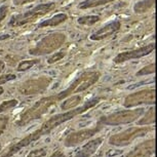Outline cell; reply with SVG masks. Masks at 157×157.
Masks as SVG:
<instances>
[{
    "instance_id": "6da1fadb",
    "label": "cell",
    "mask_w": 157,
    "mask_h": 157,
    "mask_svg": "<svg viewBox=\"0 0 157 157\" xmlns=\"http://www.w3.org/2000/svg\"><path fill=\"white\" fill-rule=\"evenodd\" d=\"M99 77L100 74L98 72L82 73L66 90H62L56 94H52V96L42 98L39 101H37L32 107L27 109L25 112H23L17 121V125L25 126L35 119H39L44 114L47 113V111L50 108L57 105L58 102L63 101L66 98H69V96H72L74 94L86 90L88 87H90L91 85L96 83Z\"/></svg>"
},
{
    "instance_id": "7c38bea8",
    "label": "cell",
    "mask_w": 157,
    "mask_h": 157,
    "mask_svg": "<svg viewBox=\"0 0 157 157\" xmlns=\"http://www.w3.org/2000/svg\"><path fill=\"white\" fill-rule=\"evenodd\" d=\"M154 122H155V109L153 107L148 112H146V114L140 121H138V124L139 125H149V124Z\"/></svg>"
},
{
    "instance_id": "5bb4252c",
    "label": "cell",
    "mask_w": 157,
    "mask_h": 157,
    "mask_svg": "<svg viewBox=\"0 0 157 157\" xmlns=\"http://www.w3.org/2000/svg\"><path fill=\"white\" fill-rule=\"evenodd\" d=\"M46 155V149H36L32 150L27 157H44Z\"/></svg>"
},
{
    "instance_id": "7402d4cb",
    "label": "cell",
    "mask_w": 157,
    "mask_h": 157,
    "mask_svg": "<svg viewBox=\"0 0 157 157\" xmlns=\"http://www.w3.org/2000/svg\"><path fill=\"white\" fill-rule=\"evenodd\" d=\"M3 91H4V90H3V88H2V87H0V96H1V94H3Z\"/></svg>"
},
{
    "instance_id": "9c48e42d",
    "label": "cell",
    "mask_w": 157,
    "mask_h": 157,
    "mask_svg": "<svg viewBox=\"0 0 157 157\" xmlns=\"http://www.w3.org/2000/svg\"><path fill=\"white\" fill-rule=\"evenodd\" d=\"M153 49H154V44H151V45L145 46V47H143V48L134 50V52L120 54L119 56H117V57L114 59V62H116V63H121V62H124L126 60H130V59H137V58L144 57V56H146V55L149 54V52H152Z\"/></svg>"
},
{
    "instance_id": "ac0fdd59",
    "label": "cell",
    "mask_w": 157,
    "mask_h": 157,
    "mask_svg": "<svg viewBox=\"0 0 157 157\" xmlns=\"http://www.w3.org/2000/svg\"><path fill=\"white\" fill-rule=\"evenodd\" d=\"M16 79V75H11V74H8V75H3L0 77V85L5 83V82L10 81V80H13Z\"/></svg>"
},
{
    "instance_id": "7a4b0ae2",
    "label": "cell",
    "mask_w": 157,
    "mask_h": 157,
    "mask_svg": "<svg viewBox=\"0 0 157 157\" xmlns=\"http://www.w3.org/2000/svg\"><path fill=\"white\" fill-rule=\"evenodd\" d=\"M101 100H102L101 97H96V98H94V99L87 101L86 103H84L80 107L75 108V109H73V110H69L68 112H64V113L54 115V116L50 117L49 119L44 121L38 129H36L33 132H31V134H29L28 136H26V137L22 139L20 142H17V143L13 145L4 154H2L1 157H11L16 153L19 152L20 150H22L23 148L27 147L28 145H30L31 143H33L35 141L39 140L41 137H44V136L50 134L56 127H58L59 125H61V124L67 122L68 120H71L72 118L77 116V115L82 114L83 112L87 111L88 109L94 107V106L100 103Z\"/></svg>"
},
{
    "instance_id": "d6986e66",
    "label": "cell",
    "mask_w": 157,
    "mask_h": 157,
    "mask_svg": "<svg viewBox=\"0 0 157 157\" xmlns=\"http://www.w3.org/2000/svg\"><path fill=\"white\" fill-rule=\"evenodd\" d=\"M63 57H64V55H63V54H57V56H55L54 58H50V59H48V63H49V64L55 63L56 61L60 60V59H62Z\"/></svg>"
},
{
    "instance_id": "30bf717a",
    "label": "cell",
    "mask_w": 157,
    "mask_h": 157,
    "mask_svg": "<svg viewBox=\"0 0 157 157\" xmlns=\"http://www.w3.org/2000/svg\"><path fill=\"white\" fill-rule=\"evenodd\" d=\"M103 138H97L90 141L86 145H84L78 152L76 153L75 157H90L98 150L100 145L103 143Z\"/></svg>"
},
{
    "instance_id": "8fae6325",
    "label": "cell",
    "mask_w": 157,
    "mask_h": 157,
    "mask_svg": "<svg viewBox=\"0 0 157 157\" xmlns=\"http://www.w3.org/2000/svg\"><path fill=\"white\" fill-rule=\"evenodd\" d=\"M82 101L81 96H73L69 97L66 101H64L63 104L61 105V109L63 111H69L72 108H75L78 104H80Z\"/></svg>"
},
{
    "instance_id": "603a6c76",
    "label": "cell",
    "mask_w": 157,
    "mask_h": 157,
    "mask_svg": "<svg viewBox=\"0 0 157 157\" xmlns=\"http://www.w3.org/2000/svg\"><path fill=\"white\" fill-rule=\"evenodd\" d=\"M2 149V146H1V144H0V150H1Z\"/></svg>"
},
{
    "instance_id": "ba28073f",
    "label": "cell",
    "mask_w": 157,
    "mask_h": 157,
    "mask_svg": "<svg viewBox=\"0 0 157 157\" xmlns=\"http://www.w3.org/2000/svg\"><path fill=\"white\" fill-rule=\"evenodd\" d=\"M64 42V36L63 35H52V36L47 37L46 39L42 40L38 44L35 49H31L30 52L32 55H41V54H47V52H52L54 49L58 48L62 43Z\"/></svg>"
},
{
    "instance_id": "4fadbf2b",
    "label": "cell",
    "mask_w": 157,
    "mask_h": 157,
    "mask_svg": "<svg viewBox=\"0 0 157 157\" xmlns=\"http://www.w3.org/2000/svg\"><path fill=\"white\" fill-rule=\"evenodd\" d=\"M17 100H8V101H4L0 104V113H3V112H6L10 109L14 108L17 105Z\"/></svg>"
},
{
    "instance_id": "3957f363",
    "label": "cell",
    "mask_w": 157,
    "mask_h": 157,
    "mask_svg": "<svg viewBox=\"0 0 157 157\" xmlns=\"http://www.w3.org/2000/svg\"><path fill=\"white\" fill-rule=\"evenodd\" d=\"M144 114V109L139 108L134 110H125V111H117L112 114L106 115L100 118L97 124L100 126L103 125H120V124L130 123L137 120Z\"/></svg>"
},
{
    "instance_id": "2e32d148",
    "label": "cell",
    "mask_w": 157,
    "mask_h": 157,
    "mask_svg": "<svg viewBox=\"0 0 157 157\" xmlns=\"http://www.w3.org/2000/svg\"><path fill=\"white\" fill-rule=\"evenodd\" d=\"M8 119H10L8 116H5V115L0 117V136L3 134V132L5 130V128H6L7 123H8Z\"/></svg>"
},
{
    "instance_id": "9a60e30c",
    "label": "cell",
    "mask_w": 157,
    "mask_h": 157,
    "mask_svg": "<svg viewBox=\"0 0 157 157\" xmlns=\"http://www.w3.org/2000/svg\"><path fill=\"white\" fill-rule=\"evenodd\" d=\"M155 71V65L152 64V65H149V66L145 67L144 69H142L140 72L137 73L138 76H141V75H147V74H151V73H154Z\"/></svg>"
},
{
    "instance_id": "44dd1931",
    "label": "cell",
    "mask_w": 157,
    "mask_h": 157,
    "mask_svg": "<svg viewBox=\"0 0 157 157\" xmlns=\"http://www.w3.org/2000/svg\"><path fill=\"white\" fill-rule=\"evenodd\" d=\"M3 69H4V64L2 63V62H0V72H1Z\"/></svg>"
},
{
    "instance_id": "277c9868",
    "label": "cell",
    "mask_w": 157,
    "mask_h": 157,
    "mask_svg": "<svg viewBox=\"0 0 157 157\" xmlns=\"http://www.w3.org/2000/svg\"><path fill=\"white\" fill-rule=\"evenodd\" d=\"M151 130H152L151 127H130V128L124 130L122 132L113 135L112 137H110L109 144L116 147L127 146L136 139L147 135Z\"/></svg>"
},
{
    "instance_id": "8992f818",
    "label": "cell",
    "mask_w": 157,
    "mask_h": 157,
    "mask_svg": "<svg viewBox=\"0 0 157 157\" xmlns=\"http://www.w3.org/2000/svg\"><path fill=\"white\" fill-rule=\"evenodd\" d=\"M155 103V90H144L129 94L124 100V107L132 108L142 104H154Z\"/></svg>"
},
{
    "instance_id": "5b68a950",
    "label": "cell",
    "mask_w": 157,
    "mask_h": 157,
    "mask_svg": "<svg viewBox=\"0 0 157 157\" xmlns=\"http://www.w3.org/2000/svg\"><path fill=\"white\" fill-rule=\"evenodd\" d=\"M50 82H52V79L47 78V77L32 79V80L24 82L21 85L19 88V93L23 96H33V94H41L46 90Z\"/></svg>"
},
{
    "instance_id": "e0dca14e",
    "label": "cell",
    "mask_w": 157,
    "mask_h": 157,
    "mask_svg": "<svg viewBox=\"0 0 157 157\" xmlns=\"http://www.w3.org/2000/svg\"><path fill=\"white\" fill-rule=\"evenodd\" d=\"M37 62L36 61H29V62H23V63L20 64L19 66V71H25L29 69V68H31L33 66L34 64H36Z\"/></svg>"
},
{
    "instance_id": "ffe728a7",
    "label": "cell",
    "mask_w": 157,
    "mask_h": 157,
    "mask_svg": "<svg viewBox=\"0 0 157 157\" xmlns=\"http://www.w3.org/2000/svg\"><path fill=\"white\" fill-rule=\"evenodd\" d=\"M50 157H65V154L62 151H56Z\"/></svg>"
},
{
    "instance_id": "52a82bcc",
    "label": "cell",
    "mask_w": 157,
    "mask_h": 157,
    "mask_svg": "<svg viewBox=\"0 0 157 157\" xmlns=\"http://www.w3.org/2000/svg\"><path fill=\"white\" fill-rule=\"evenodd\" d=\"M101 129H102V126L97 124L96 127H91V128L81 129V130H78V132H71V134L68 135L66 139H65L64 145L66 147L77 146V145L83 143L84 141H86L88 139H90L91 137H94L96 134L101 132Z\"/></svg>"
}]
</instances>
